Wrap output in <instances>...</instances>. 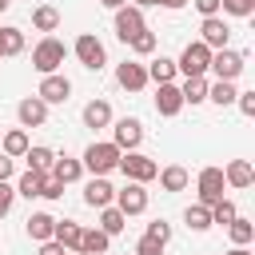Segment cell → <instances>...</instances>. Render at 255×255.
Returning a JSON list of instances; mask_svg holds the SVG:
<instances>
[{
  "label": "cell",
  "mask_w": 255,
  "mask_h": 255,
  "mask_svg": "<svg viewBox=\"0 0 255 255\" xmlns=\"http://www.w3.org/2000/svg\"><path fill=\"white\" fill-rule=\"evenodd\" d=\"M20 52H24V32L4 24L0 28V56H20Z\"/></svg>",
  "instance_id": "33"
},
{
  "label": "cell",
  "mask_w": 255,
  "mask_h": 255,
  "mask_svg": "<svg viewBox=\"0 0 255 255\" xmlns=\"http://www.w3.org/2000/svg\"><path fill=\"white\" fill-rule=\"evenodd\" d=\"M52 175L68 187V183H76V179H84V163L80 159H72V155H56V163H52Z\"/></svg>",
  "instance_id": "23"
},
{
  "label": "cell",
  "mask_w": 255,
  "mask_h": 255,
  "mask_svg": "<svg viewBox=\"0 0 255 255\" xmlns=\"http://www.w3.org/2000/svg\"><path fill=\"white\" fill-rule=\"evenodd\" d=\"M28 147H32V139H28V131H24V128H12V131H4V135H0V151H4V155H12V159H20Z\"/></svg>",
  "instance_id": "22"
},
{
  "label": "cell",
  "mask_w": 255,
  "mask_h": 255,
  "mask_svg": "<svg viewBox=\"0 0 255 255\" xmlns=\"http://www.w3.org/2000/svg\"><path fill=\"white\" fill-rule=\"evenodd\" d=\"M128 227V215L116 207V203H108V207H100V231L104 235H120Z\"/></svg>",
  "instance_id": "27"
},
{
  "label": "cell",
  "mask_w": 255,
  "mask_h": 255,
  "mask_svg": "<svg viewBox=\"0 0 255 255\" xmlns=\"http://www.w3.org/2000/svg\"><path fill=\"white\" fill-rule=\"evenodd\" d=\"M128 179H135V183H151L155 175H159V163L151 159V155H143V151H120V163H116Z\"/></svg>",
  "instance_id": "6"
},
{
  "label": "cell",
  "mask_w": 255,
  "mask_h": 255,
  "mask_svg": "<svg viewBox=\"0 0 255 255\" xmlns=\"http://www.w3.org/2000/svg\"><path fill=\"white\" fill-rule=\"evenodd\" d=\"M159 187L163 191H183L187 183H191V175H187V167H179V163H171V167H159Z\"/></svg>",
  "instance_id": "26"
},
{
  "label": "cell",
  "mask_w": 255,
  "mask_h": 255,
  "mask_svg": "<svg viewBox=\"0 0 255 255\" xmlns=\"http://www.w3.org/2000/svg\"><path fill=\"white\" fill-rule=\"evenodd\" d=\"M183 223H187V227H191L195 235H199V231H207V227H211V207L195 199V203H191V207L183 211Z\"/></svg>",
  "instance_id": "31"
},
{
  "label": "cell",
  "mask_w": 255,
  "mask_h": 255,
  "mask_svg": "<svg viewBox=\"0 0 255 255\" xmlns=\"http://www.w3.org/2000/svg\"><path fill=\"white\" fill-rule=\"evenodd\" d=\"M227 255H251V251H247V247H231Z\"/></svg>",
  "instance_id": "48"
},
{
  "label": "cell",
  "mask_w": 255,
  "mask_h": 255,
  "mask_svg": "<svg viewBox=\"0 0 255 255\" xmlns=\"http://www.w3.org/2000/svg\"><path fill=\"white\" fill-rule=\"evenodd\" d=\"M235 215H239V207H235V203H231L227 195H223L219 203H211V223H219V227H227V223H231Z\"/></svg>",
  "instance_id": "36"
},
{
  "label": "cell",
  "mask_w": 255,
  "mask_h": 255,
  "mask_svg": "<svg viewBox=\"0 0 255 255\" xmlns=\"http://www.w3.org/2000/svg\"><path fill=\"white\" fill-rule=\"evenodd\" d=\"M143 239H151V243L167 247V243H171V223H167V219H151V223H147V231H143Z\"/></svg>",
  "instance_id": "37"
},
{
  "label": "cell",
  "mask_w": 255,
  "mask_h": 255,
  "mask_svg": "<svg viewBox=\"0 0 255 255\" xmlns=\"http://www.w3.org/2000/svg\"><path fill=\"white\" fill-rule=\"evenodd\" d=\"M227 235H231V243H235V247H247V243L255 239V223H251V219H243V215H235V219L227 223Z\"/></svg>",
  "instance_id": "32"
},
{
  "label": "cell",
  "mask_w": 255,
  "mask_h": 255,
  "mask_svg": "<svg viewBox=\"0 0 255 255\" xmlns=\"http://www.w3.org/2000/svg\"><path fill=\"white\" fill-rule=\"evenodd\" d=\"M147 28V20H143V8H135V4H124V8H116V36L128 44L135 32H143Z\"/></svg>",
  "instance_id": "11"
},
{
  "label": "cell",
  "mask_w": 255,
  "mask_h": 255,
  "mask_svg": "<svg viewBox=\"0 0 255 255\" xmlns=\"http://www.w3.org/2000/svg\"><path fill=\"white\" fill-rule=\"evenodd\" d=\"M235 96H239L235 80H215V84H207V100H211V104H219V108L235 104Z\"/></svg>",
  "instance_id": "29"
},
{
  "label": "cell",
  "mask_w": 255,
  "mask_h": 255,
  "mask_svg": "<svg viewBox=\"0 0 255 255\" xmlns=\"http://www.w3.org/2000/svg\"><path fill=\"white\" fill-rule=\"evenodd\" d=\"M112 199H116V187L108 183V175H92V179L84 183V203H88V207L100 211V207H108Z\"/></svg>",
  "instance_id": "16"
},
{
  "label": "cell",
  "mask_w": 255,
  "mask_h": 255,
  "mask_svg": "<svg viewBox=\"0 0 255 255\" xmlns=\"http://www.w3.org/2000/svg\"><path fill=\"white\" fill-rule=\"evenodd\" d=\"M100 4H104V8H112V12H116V8H124V4H128V0H100Z\"/></svg>",
  "instance_id": "47"
},
{
  "label": "cell",
  "mask_w": 255,
  "mask_h": 255,
  "mask_svg": "<svg viewBox=\"0 0 255 255\" xmlns=\"http://www.w3.org/2000/svg\"><path fill=\"white\" fill-rule=\"evenodd\" d=\"M151 4H159V8H167V12H179L187 0H151Z\"/></svg>",
  "instance_id": "46"
},
{
  "label": "cell",
  "mask_w": 255,
  "mask_h": 255,
  "mask_svg": "<svg viewBox=\"0 0 255 255\" xmlns=\"http://www.w3.org/2000/svg\"><path fill=\"white\" fill-rule=\"evenodd\" d=\"M80 235H84V227H80L76 219H56V231H52V239H56L64 251H80Z\"/></svg>",
  "instance_id": "19"
},
{
  "label": "cell",
  "mask_w": 255,
  "mask_h": 255,
  "mask_svg": "<svg viewBox=\"0 0 255 255\" xmlns=\"http://www.w3.org/2000/svg\"><path fill=\"white\" fill-rule=\"evenodd\" d=\"M112 143H116L120 151H135V147L143 143V124H139L135 116L116 120V124H112Z\"/></svg>",
  "instance_id": "9"
},
{
  "label": "cell",
  "mask_w": 255,
  "mask_h": 255,
  "mask_svg": "<svg viewBox=\"0 0 255 255\" xmlns=\"http://www.w3.org/2000/svg\"><path fill=\"white\" fill-rule=\"evenodd\" d=\"M207 84H211L207 76H187V80L179 84L183 104H191V108H195V104H207Z\"/></svg>",
  "instance_id": "21"
},
{
  "label": "cell",
  "mask_w": 255,
  "mask_h": 255,
  "mask_svg": "<svg viewBox=\"0 0 255 255\" xmlns=\"http://www.w3.org/2000/svg\"><path fill=\"white\" fill-rule=\"evenodd\" d=\"M207 64H211V48L203 44V40H191L183 52H179V60H175V72L187 80V76H207Z\"/></svg>",
  "instance_id": "4"
},
{
  "label": "cell",
  "mask_w": 255,
  "mask_h": 255,
  "mask_svg": "<svg viewBox=\"0 0 255 255\" xmlns=\"http://www.w3.org/2000/svg\"><path fill=\"white\" fill-rule=\"evenodd\" d=\"M20 159H28V167H32V171H52L56 151H52V147H44V143H36V147H28Z\"/></svg>",
  "instance_id": "30"
},
{
  "label": "cell",
  "mask_w": 255,
  "mask_h": 255,
  "mask_svg": "<svg viewBox=\"0 0 255 255\" xmlns=\"http://www.w3.org/2000/svg\"><path fill=\"white\" fill-rule=\"evenodd\" d=\"M223 187H227V179H223V167H203L199 175H195V191H199V203H219L223 199Z\"/></svg>",
  "instance_id": "10"
},
{
  "label": "cell",
  "mask_w": 255,
  "mask_h": 255,
  "mask_svg": "<svg viewBox=\"0 0 255 255\" xmlns=\"http://www.w3.org/2000/svg\"><path fill=\"white\" fill-rule=\"evenodd\" d=\"M36 96H40L48 108H52V104H68V96H72V80H68L64 72H48V76H40Z\"/></svg>",
  "instance_id": "8"
},
{
  "label": "cell",
  "mask_w": 255,
  "mask_h": 255,
  "mask_svg": "<svg viewBox=\"0 0 255 255\" xmlns=\"http://www.w3.org/2000/svg\"><path fill=\"white\" fill-rule=\"evenodd\" d=\"M16 120H20V128H44L48 124V104L40 96H24L16 104Z\"/></svg>",
  "instance_id": "14"
},
{
  "label": "cell",
  "mask_w": 255,
  "mask_h": 255,
  "mask_svg": "<svg viewBox=\"0 0 255 255\" xmlns=\"http://www.w3.org/2000/svg\"><path fill=\"white\" fill-rule=\"evenodd\" d=\"M52 231H56V215H48V211H32L28 215V239L44 243V239H52Z\"/></svg>",
  "instance_id": "24"
},
{
  "label": "cell",
  "mask_w": 255,
  "mask_h": 255,
  "mask_svg": "<svg viewBox=\"0 0 255 255\" xmlns=\"http://www.w3.org/2000/svg\"><path fill=\"white\" fill-rule=\"evenodd\" d=\"M12 175H16V159L0 151V179H12Z\"/></svg>",
  "instance_id": "43"
},
{
  "label": "cell",
  "mask_w": 255,
  "mask_h": 255,
  "mask_svg": "<svg viewBox=\"0 0 255 255\" xmlns=\"http://www.w3.org/2000/svg\"><path fill=\"white\" fill-rule=\"evenodd\" d=\"M175 60L171 56H155L151 64H147V84H175Z\"/></svg>",
  "instance_id": "20"
},
{
  "label": "cell",
  "mask_w": 255,
  "mask_h": 255,
  "mask_svg": "<svg viewBox=\"0 0 255 255\" xmlns=\"http://www.w3.org/2000/svg\"><path fill=\"white\" fill-rule=\"evenodd\" d=\"M32 28H36V32H48V36H52V32L60 28V12H56L52 4H40V8H32Z\"/></svg>",
  "instance_id": "28"
},
{
  "label": "cell",
  "mask_w": 255,
  "mask_h": 255,
  "mask_svg": "<svg viewBox=\"0 0 255 255\" xmlns=\"http://www.w3.org/2000/svg\"><path fill=\"white\" fill-rule=\"evenodd\" d=\"M199 40L215 52V48H227L231 44V28H227V20L223 16H203V24H199Z\"/></svg>",
  "instance_id": "13"
},
{
  "label": "cell",
  "mask_w": 255,
  "mask_h": 255,
  "mask_svg": "<svg viewBox=\"0 0 255 255\" xmlns=\"http://www.w3.org/2000/svg\"><path fill=\"white\" fill-rule=\"evenodd\" d=\"M128 48H131L135 56H151V52H155V32H147V28L135 32V36L128 40Z\"/></svg>",
  "instance_id": "38"
},
{
  "label": "cell",
  "mask_w": 255,
  "mask_h": 255,
  "mask_svg": "<svg viewBox=\"0 0 255 255\" xmlns=\"http://www.w3.org/2000/svg\"><path fill=\"white\" fill-rule=\"evenodd\" d=\"M116 84H120L124 92H143V88H147V64H139V60L116 64Z\"/></svg>",
  "instance_id": "12"
},
{
  "label": "cell",
  "mask_w": 255,
  "mask_h": 255,
  "mask_svg": "<svg viewBox=\"0 0 255 255\" xmlns=\"http://www.w3.org/2000/svg\"><path fill=\"white\" fill-rule=\"evenodd\" d=\"M155 112L163 120L179 116L183 112V96H179V84H155Z\"/></svg>",
  "instance_id": "15"
},
{
  "label": "cell",
  "mask_w": 255,
  "mask_h": 255,
  "mask_svg": "<svg viewBox=\"0 0 255 255\" xmlns=\"http://www.w3.org/2000/svg\"><path fill=\"white\" fill-rule=\"evenodd\" d=\"M8 8H12V0H0V12H8Z\"/></svg>",
  "instance_id": "50"
},
{
  "label": "cell",
  "mask_w": 255,
  "mask_h": 255,
  "mask_svg": "<svg viewBox=\"0 0 255 255\" xmlns=\"http://www.w3.org/2000/svg\"><path fill=\"white\" fill-rule=\"evenodd\" d=\"M124 215H143L147 211V183H135V179H128L120 191H116V199H112Z\"/></svg>",
  "instance_id": "7"
},
{
  "label": "cell",
  "mask_w": 255,
  "mask_h": 255,
  "mask_svg": "<svg viewBox=\"0 0 255 255\" xmlns=\"http://www.w3.org/2000/svg\"><path fill=\"white\" fill-rule=\"evenodd\" d=\"M235 104H239V112H243V116H255V92H239V96H235Z\"/></svg>",
  "instance_id": "41"
},
{
  "label": "cell",
  "mask_w": 255,
  "mask_h": 255,
  "mask_svg": "<svg viewBox=\"0 0 255 255\" xmlns=\"http://www.w3.org/2000/svg\"><path fill=\"white\" fill-rule=\"evenodd\" d=\"M219 16L251 20V16H255V0H219Z\"/></svg>",
  "instance_id": "35"
},
{
  "label": "cell",
  "mask_w": 255,
  "mask_h": 255,
  "mask_svg": "<svg viewBox=\"0 0 255 255\" xmlns=\"http://www.w3.org/2000/svg\"><path fill=\"white\" fill-rule=\"evenodd\" d=\"M243 68H247V56L235 52V48H215V52H211V64H207V72H211L215 80H239Z\"/></svg>",
  "instance_id": "5"
},
{
  "label": "cell",
  "mask_w": 255,
  "mask_h": 255,
  "mask_svg": "<svg viewBox=\"0 0 255 255\" xmlns=\"http://www.w3.org/2000/svg\"><path fill=\"white\" fill-rule=\"evenodd\" d=\"M60 195H64V183L48 171V175H44V183H40V199H60Z\"/></svg>",
  "instance_id": "39"
},
{
  "label": "cell",
  "mask_w": 255,
  "mask_h": 255,
  "mask_svg": "<svg viewBox=\"0 0 255 255\" xmlns=\"http://www.w3.org/2000/svg\"><path fill=\"white\" fill-rule=\"evenodd\" d=\"M36 255H68V251H64V247H60V243H56V239H44V243H40V251H36Z\"/></svg>",
  "instance_id": "45"
},
{
  "label": "cell",
  "mask_w": 255,
  "mask_h": 255,
  "mask_svg": "<svg viewBox=\"0 0 255 255\" xmlns=\"http://www.w3.org/2000/svg\"><path fill=\"white\" fill-rule=\"evenodd\" d=\"M135 255H163V247L151 243V239H139V243H135Z\"/></svg>",
  "instance_id": "44"
},
{
  "label": "cell",
  "mask_w": 255,
  "mask_h": 255,
  "mask_svg": "<svg viewBox=\"0 0 255 255\" xmlns=\"http://www.w3.org/2000/svg\"><path fill=\"white\" fill-rule=\"evenodd\" d=\"M72 56H76L88 72H100V68L108 64V52H104V44H100V36H96V32H80V36H76V44H72Z\"/></svg>",
  "instance_id": "3"
},
{
  "label": "cell",
  "mask_w": 255,
  "mask_h": 255,
  "mask_svg": "<svg viewBox=\"0 0 255 255\" xmlns=\"http://www.w3.org/2000/svg\"><path fill=\"white\" fill-rule=\"evenodd\" d=\"M128 4H135V8H147V4H151V0H128Z\"/></svg>",
  "instance_id": "49"
},
{
  "label": "cell",
  "mask_w": 255,
  "mask_h": 255,
  "mask_svg": "<svg viewBox=\"0 0 255 255\" xmlns=\"http://www.w3.org/2000/svg\"><path fill=\"white\" fill-rule=\"evenodd\" d=\"M44 175H48V171H32V167H28V171L20 175V183H16V195H24V199H36V195H40V183H44Z\"/></svg>",
  "instance_id": "34"
},
{
  "label": "cell",
  "mask_w": 255,
  "mask_h": 255,
  "mask_svg": "<svg viewBox=\"0 0 255 255\" xmlns=\"http://www.w3.org/2000/svg\"><path fill=\"white\" fill-rule=\"evenodd\" d=\"M12 203H16V187H12L8 179H0V219L12 211Z\"/></svg>",
  "instance_id": "40"
},
{
  "label": "cell",
  "mask_w": 255,
  "mask_h": 255,
  "mask_svg": "<svg viewBox=\"0 0 255 255\" xmlns=\"http://www.w3.org/2000/svg\"><path fill=\"white\" fill-rule=\"evenodd\" d=\"M199 8V16H219V0H191Z\"/></svg>",
  "instance_id": "42"
},
{
  "label": "cell",
  "mask_w": 255,
  "mask_h": 255,
  "mask_svg": "<svg viewBox=\"0 0 255 255\" xmlns=\"http://www.w3.org/2000/svg\"><path fill=\"white\" fill-rule=\"evenodd\" d=\"M64 56H68L64 40H56V36H44V40L32 48V68H36L40 76H48V72H60Z\"/></svg>",
  "instance_id": "2"
},
{
  "label": "cell",
  "mask_w": 255,
  "mask_h": 255,
  "mask_svg": "<svg viewBox=\"0 0 255 255\" xmlns=\"http://www.w3.org/2000/svg\"><path fill=\"white\" fill-rule=\"evenodd\" d=\"M80 163H84V171H92V175H108V171H116V163H120V147H116L112 139H96V143L84 147Z\"/></svg>",
  "instance_id": "1"
},
{
  "label": "cell",
  "mask_w": 255,
  "mask_h": 255,
  "mask_svg": "<svg viewBox=\"0 0 255 255\" xmlns=\"http://www.w3.org/2000/svg\"><path fill=\"white\" fill-rule=\"evenodd\" d=\"M80 120H84V128H108L112 124V104L108 100H88Z\"/></svg>",
  "instance_id": "18"
},
{
  "label": "cell",
  "mask_w": 255,
  "mask_h": 255,
  "mask_svg": "<svg viewBox=\"0 0 255 255\" xmlns=\"http://www.w3.org/2000/svg\"><path fill=\"white\" fill-rule=\"evenodd\" d=\"M108 243H112V235H104L100 227H84V235H80V255H108Z\"/></svg>",
  "instance_id": "25"
},
{
  "label": "cell",
  "mask_w": 255,
  "mask_h": 255,
  "mask_svg": "<svg viewBox=\"0 0 255 255\" xmlns=\"http://www.w3.org/2000/svg\"><path fill=\"white\" fill-rule=\"evenodd\" d=\"M223 179H227V187L247 191V187L255 183V167H251V159H231V163L223 167Z\"/></svg>",
  "instance_id": "17"
}]
</instances>
